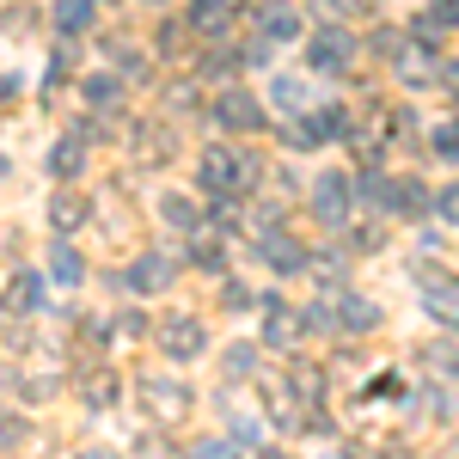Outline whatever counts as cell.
I'll list each match as a JSON object with an SVG mask.
<instances>
[{"mask_svg":"<svg viewBox=\"0 0 459 459\" xmlns=\"http://www.w3.org/2000/svg\"><path fill=\"white\" fill-rule=\"evenodd\" d=\"M56 25H62V31H86V25H92V0H62V6H56Z\"/></svg>","mask_w":459,"mask_h":459,"instance_id":"5b68a950","label":"cell"},{"mask_svg":"<svg viewBox=\"0 0 459 459\" xmlns=\"http://www.w3.org/2000/svg\"><path fill=\"white\" fill-rule=\"evenodd\" d=\"M160 282H166V264H160V257H142V264L129 270V288H135V294H147V288H160Z\"/></svg>","mask_w":459,"mask_h":459,"instance_id":"8992f818","label":"cell"},{"mask_svg":"<svg viewBox=\"0 0 459 459\" xmlns=\"http://www.w3.org/2000/svg\"><path fill=\"white\" fill-rule=\"evenodd\" d=\"M221 123H233V129H257V123H264V110L251 105L246 92H227V99H221Z\"/></svg>","mask_w":459,"mask_h":459,"instance_id":"277c9868","label":"cell"},{"mask_svg":"<svg viewBox=\"0 0 459 459\" xmlns=\"http://www.w3.org/2000/svg\"><path fill=\"white\" fill-rule=\"evenodd\" d=\"M350 49H355L350 31H318L313 49H307V62H313L318 74H343V68H350Z\"/></svg>","mask_w":459,"mask_h":459,"instance_id":"6da1fadb","label":"cell"},{"mask_svg":"<svg viewBox=\"0 0 459 459\" xmlns=\"http://www.w3.org/2000/svg\"><path fill=\"white\" fill-rule=\"evenodd\" d=\"M264 459H282V454H264Z\"/></svg>","mask_w":459,"mask_h":459,"instance_id":"d6986e66","label":"cell"},{"mask_svg":"<svg viewBox=\"0 0 459 459\" xmlns=\"http://www.w3.org/2000/svg\"><path fill=\"white\" fill-rule=\"evenodd\" d=\"M276 105L282 110H300L307 99H300V80H276Z\"/></svg>","mask_w":459,"mask_h":459,"instance_id":"8fae6325","label":"cell"},{"mask_svg":"<svg viewBox=\"0 0 459 459\" xmlns=\"http://www.w3.org/2000/svg\"><path fill=\"white\" fill-rule=\"evenodd\" d=\"M80 459H117V454H105V447H86V454H80Z\"/></svg>","mask_w":459,"mask_h":459,"instance_id":"ac0fdd59","label":"cell"},{"mask_svg":"<svg viewBox=\"0 0 459 459\" xmlns=\"http://www.w3.org/2000/svg\"><path fill=\"white\" fill-rule=\"evenodd\" d=\"M13 307H37V276H19L13 282Z\"/></svg>","mask_w":459,"mask_h":459,"instance_id":"5bb4252c","label":"cell"},{"mask_svg":"<svg viewBox=\"0 0 459 459\" xmlns=\"http://www.w3.org/2000/svg\"><path fill=\"white\" fill-rule=\"evenodd\" d=\"M56 276H62V282H80V276H86V264H80V251L56 246Z\"/></svg>","mask_w":459,"mask_h":459,"instance_id":"ba28073f","label":"cell"},{"mask_svg":"<svg viewBox=\"0 0 459 459\" xmlns=\"http://www.w3.org/2000/svg\"><path fill=\"white\" fill-rule=\"evenodd\" d=\"M196 459H239V454H233L227 441H214V447H203V454H196Z\"/></svg>","mask_w":459,"mask_h":459,"instance_id":"e0dca14e","label":"cell"},{"mask_svg":"<svg viewBox=\"0 0 459 459\" xmlns=\"http://www.w3.org/2000/svg\"><path fill=\"white\" fill-rule=\"evenodd\" d=\"M166 350H172L178 361H190V355L203 350V325H196V318H172V331H166Z\"/></svg>","mask_w":459,"mask_h":459,"instance_id":"3957f363","label":"cell"},{"mask_svg":"<svg viewBox=\"0 0 459 459\" xmlns=\"http://www.w3.org/2000/svg\"><path fill=\"white\" fill-rule=\"evenodd\" d=\"M441 214H447V221H459V184H454V190H441Z\"/></svg>","mask_w":459,"mask_h":459,"instance_id":"9a60e30c","label":"cell"},{"mask_svg":"<svg viewBox=\"0 0 459 459\" xmlns=\"http://www.w3.org/2000/svg\"><path fill=\"white\" fill-rule=\"evenodd\" d=\"M257 25H264V43H294V37H300V19H294L288 6H276V0L257 13Z\"/></svg>","mask_w":459,"mask_h":459,"instance_id":"7a4b0ae2","label":"cell"},{"mask_svg":"<svg viewBox=\"0 0 459 459\" xmlns=\"http://www.w3.org/2000/svg\"><path fill=\"white\" fill-rule=\"evenodd\" d=\"M49 166H56V172H80V147H74V142H62V147H56V160H49Z\"/></svg>","mask_w":459,"mask_h":459,"instance_id":"4fadbf2b","label":"cell"},{"mask_svg":"<svg viewBox=\"0 0 459 459\" xmlns=\"http://www.w3.org/2000/svg\"><path fill=\"white\" fill-rule=\"evenodd\" d=\"M19 435H25V429L13 423V417H0V447H13V441H19Z\"/></svg>","mask_w":459,"mask_h":459,"instance_id":"2e32d148","label":"cell"},{"mask_svg":"<svg viewBox=\"0 0 459 459\" xmlns=\"http://www.w3.org/2000/svg\"><path fill=\"white\" fill-rule=\"evenodd\" d=\"M86 99H92V105H117V86L99 74V80H86Z\"/></svg>","mask_w":459,"mask_h":459,"instance_id":"7c38bea8","label":"cell"},{"mask_svg":"<svg viewBox=\"0 0 459 459\" xmlns=\"http://www.w3.org/2000/svg\"><path fill=\"white\" fill-rule=\"evenodd\" d=\"M56 227H80V214H86V203H80V196H56Z\"/></svg>","mask_w":459,"mask_h":459,"instance_id":"9c48e42d","label":"cell"},{"mask_svg":"<svg viewBox=\"0 0 459 459\" xmlns=\"http://www.w3.org/2000/svg\"><path fill=\"white\" fill-rule=\"evenodd\" d=\"M318 209L331 214V221L343 214V178H318Z\"/></svg>","mask_w":459,"mask_h":459,"instance_id":"52a82bcc","label":"cell"},{"mask_svg":"<svg viewBox=\"0 0 459 459\" xmlns=\"http://www.w3.org/2000/svg\"><path fill=\"white\" fill-rule=\"evenodd\" d=\"M423 25H459V0H435L423 13Z\"/></svg>","mask_w":459,"mask_h":459,"instance_id":"30bf717a","label":"cell"}]
</instances>
